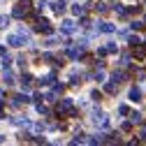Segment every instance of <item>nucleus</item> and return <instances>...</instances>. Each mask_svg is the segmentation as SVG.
I'll return each instance as SVG.
<instances>
[{
    "label": "nucleus",
    "instance_id": "f257e3e1",
    "mask_svg": "<svg viewBox=\"0 0 146 146\" xmlns=\"http://www.w3.org/2000/svg\"><path fill=\"white\" fill-rule=\"evenodd\" d=\"M130 98H132V100H135V102H137V100H139V90H137V88H132V90H130Z\"/></svg>",
    "mask_w": 146,
    "mask_h": 146
}]
</instances>
